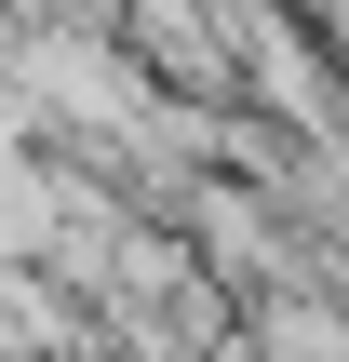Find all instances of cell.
<instances>
[{"label":"cell","mask_w":349,"mask_h":362,"mask_svg":"<svg viewBox=\"0 0 349 362\" xmlns=\"http://www.w3.org/2000/svg\"><path fill=\"white\" fill-rule=\"evenodd\" d=\"M309 13H323V40H336V54H349V0H309Z\"/></svg>","instance_id":"1"}]
</instances>
